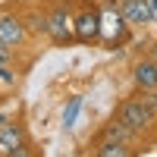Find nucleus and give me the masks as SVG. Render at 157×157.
<instances>
[{
  "mask_svg": "<svg viewBox=\"0 0 157 157\" xmlns=\"http://www.w3.org/2000/svg\"><path fill=\"white\" fill-rule=\"evenodd\" d=\"M154 116H157V113L148 107V104L141 101V98H135V101H123L113 120H116V123H123L126 129H132V132L138 135L141 129H148V126L154 123Z\"/></svg>",
  "mask_w": 157,
  "mask_h": 157,
  "instance_id": "nucleus-1",
  "label": "nucleus"
},
{
  "mask_svg": "<svg viewBox=\"0 0 157 157\" xmlns=\"http://www.w3.org/2000/svg\"><path fill=\"white\" fill-rule=\"evenodd\" d=\"M44 19H47V29H44V32L54 38L57 44H69L72 38H75V35H72V13H69L66 6H54Z\"/></svg>",
  "mask_w": 157,
  "mask_h": 157,
  "instance_id": "nucleus-2",
  "label": "nucleus"
},
{
  "mask_svg": "<svg viewBox=\"0 0 157 157\" xmlns=\"http://www.w3.org/2000/svg\"><path fill=\"white\" fill-rule=\"evenodd\" d=\"M72 35L82 44L98 41L101 38V13L98 10H82L78 16H72Z\"/></svg>",
  "mask_w": 157,
  "mask_h": 157,
  "instance_id": "nucleus-3",
  "label": "nucleus"
},
{
  "mask_svg": "<svg viewBox=\"0 0 157 157\" xmlns=\"http://www.w3.org/2000/svg\"><path fill=\"white\" fill-rule=\"evenodd\" d=\"M25 38H29L25 19L3 13V16H0V44H3L6 50H16V47H22V44H25Z\"/></svg>",
  "mask_w": 157,
  "mask_h": 157,
  "instance_id": "nucleus-4",
  "label": "nucleus"
},
{
  "mask_svg": "<svg viewBox=\"0 0 157 157\" xmlns=\"http://www.w3.org/2000/svg\"><path fill=\"white\" fill-rule=\"evenodd\" d=\"M123 35H126V19L120 16L116 6H107L101 13V38L104 41H123Z\"/></svg>",
  "mask_w": 157,
  "mask_h": 157,
  "instance_id": "nucleus-5",
  "label": "nucleus"
},
{
  "mask_svg": "<svg viewBox=\"0 0 157 157\" xmlns=\"http://www.w3.org/2000/svg\"><path fill=\"white\" fill-rule=\"evenodd\" d=\"M120 16L126 19V25H148L151 22V6H148V0H123Z\"/></svg>",
  "mask_w": 157,
  "mask_h": 157,
  "instance_id": "nucleus-6",
  "label": "nucleus"
},
{
  "mask_svg": "<svg viewBox=\"0 0 157 157\" xmlns=\"http://www.w3.org/2000/svg\"><path fill=\"white\" fill-rule=\"evenodd\" d=\"M25 145V129L19 123H0V154H10L13 148Z\"/></svg>",
  "mask_w": 157,
  "mask_h": 157,
  "instance_id": "nucleus-7",
  "label": "nucleus"
},
{
  "mask_svg": "<svg viewBox=\"0 0 157 157\" xmlns=\"http://www.w3.org/2000/svg\"><path fill=\"white\" fill-rule=\"evenodd\" d=\"M132 75H135V85H138V88H145V91L157 88V66H154V60H141V63H135Z\"/></svg>",
  "mask_w": 157,
  "mask_h": 157,
  "instance_id": "nucleus-8",
  "label": "nucleus"
},
{
  "mask_svg": "<svg viewBox=\"0 0 157 157\" xmlns=\"http://www.w3.org/2000/svg\"><path fill=\"white\" fill-rule=\"evenodd\" d=\"M98 157H132L126 141H113V138H101L98 145Z\"/></svg>",
  "mask_w": 157,
  "mask_h": 157,
  "instance_id": "nucleus-9",
  "label": "nucleus"
},
{
  "mask_svg": "<svg viewBox=\"0 0 157 157\" xmlns=\"http://www.w3.org/2000/svg\"><path fill=\"white\" fill-rule=\"evenodd\" d=\"M132 135H135L132 129H126L123 123H116V120H113L107 129H104V138H113V141H126V145L132 141Z\"/></svg>",
  "mask_w": 157,
  "mask_h": 157,
  "instance_id": "nucleus-10",
  "label": "nucleus"
},
{
  "mask_svg": "<svg viewBox=\"0 0 157 157\" xmlns=\"http://www.w3.org/2000/svg\"><path fill=\"white\" fill-rule=\"evenodd\" d=\"M78 110H82V98H72V101H69V107L63 110V126H66V129H72V126H75Z\"/></svg>",
  "mask_w": 157,
  "mask_h": 157,
  "instance_id": "nucleus-11",
  "label": "nucleus"
},
{
  "mask_svg": "<svg viewBox=\"0 0 157 157\" xmlns=\"http://www.w3.org/2000/svg\"><path fill=\"white\" fill-rule=\"evenodd\" d=\"M29 25H32V32H44V29H47V19L41 16V13H32V16H29Z\"/></svg>",
  "mask_w": 157,
  "mask_h": 157,
  "instance_id": "nucleus-12",
  "label": "nucleus"
},
{
  "mask_svg": "<svg viewBox=\"0 0 157 157\" xmlns=\"http://www.w3.org/2000/svg\"><path fill=\"white\" fill-rule=\"evenodd\" d=\"M0 85H16V72L6 69L3 63H0Z\"/></svg>",
  "mask_w": 157,
  "mask_h": 157,
  "instance_id": "nucleus-13",
  "label": "nucleus"
},
{
  "mask_svg": "<svg viewBox=\"0 0 157 157\" xmlns=\"http://www.w3.org/2000/svg\"><path fill=\"white\" fill-rule=\"evenodd\" d=\"M3 157H32V148H29V145H19V148H13V151L3 154Z\"/></svg>",
  "mask_w": 157,
  "mask_h": 157,
  "instance_id": "nucleus-14",
  "label": "nucleus"
},
{
  "mask_svg": "<svg viewBox=\"0 0 157 157\" xmlns=\"http://www.w3.org/2000/svg\"><path fill=\"white\" fill-rule=\"evenodd\" d=\"M13 60V50H6L3 44H0V63H3V66H6V63Z\"/></svg>",
  "mask_w": 157,
  "mask_h": 157,
  "instance_id": "nucleus-15",
  "label": "nucleus"
},
{
  "mask_svg": "<svg viewBox=\"0 0 157 157\" xmlns=\"http://www.w3.org/2000/svg\"><path fill=\"white\" fill-rule=\"evenodd\" d=\"M148 6H151V22H157V0H148Z\"/></svg>",
  "mask_w": 157,
  "mask_h": 157,
  "instance_id": "nucleus-16",
  "label": "nucleus"
},
{
  "mask_svg": "<svg viewBox=\"0 0 157 157\" xmlns=\"http://www.w3.org/2000/svg\"><path fill=\"white\" fill-rule=\"evenodd\" d=\"M3 120H6V113H0V123H3Z\"/></svg>",
  "mask_w": 157,
  "mask_h": 157,
  "instance_id": "nucleus-17",
  "label": "nucleus"
},
{
  "mask_svg": "<svg viewBox=\"0 0 157 157\" xmlns=\"http://www.w3.org/2000/svg\"><path fill=\"white\" fill-rule=\"evenodd\" d=\"M154 66H157V50H154Z\"/></svg>",
  "mask_w": 157,
  "mask_h": 157,
  "instance_id": "nucleus-18",
  "label": "nucleus"
},
{
  "mask_svg": "<svg viewBox=\"0 0 157 157\" xmlns=\"http://www.w3.org/2000/svg\"><path fill=\"white\" fill-rule=\"evenodd\" d=\"M0 157H3V154H0Z\"/></svg>",
  "mask_w": 157,
  "mask_h": 157,
  "instance_id": "nucleus-19",
  "label": "nucleus"
}]
</instances>
